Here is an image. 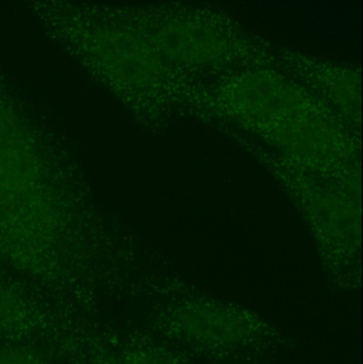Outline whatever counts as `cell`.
<instances>
[{"label": "cell", "instance_id": "obj_1", "mask_svg": "<svg viewBox=\"0 0 363 364\" xmlns=\"http://www.w3.org/2000/svg\"><path fill=\"white\" fill-rule=\"evenodd\" d=\"M217 98L228 114L305 166L332 170L351 158L336 113L293 77L247 66L222 81Z\"/></svg>", "mask_w": 363, "mask_h": 364}, {"label": "cell", "instance_id": "obj_2", "mask_svg": "<svg viewBox=\"0 0 363 364\" xmlns=\"http://www.w3.org/2000/svg\"><path fill=\"white\" fill-rule=\"evenodd\" d=\"M53 210L27 134L0 109V247L29 269L53 250Z\"/></svg>", "mask_w": 363, "mask_h": 364}, {"label": "cell", "instance_id": "obj_3", "mask_svg": "<svg viewBox=\"0 0 363 364\" xmlns=\"http://www.w3.org/2000/svg\"><path fill=\"white\" fill-rule=\"evenodd\" d=\"M164 341L208 360L259 357L283 341L276 328L246 308L210 297H185L163 305L158 318Z\"/></svg>", "mask_w": 363, "mask_h": 364}, {"label": "cell", "instance_id": "obj_4", "mask_svg": "<svg viewBox=\"0 0 363 364\" xmlns=\"http://www.w3.org/2000/svg\"><path fill=\"white\" fill-rule=\"evenodd\" d=\"M148 38L170 65L183 70H215L266 55L234 17L200 4H164Z\"/></svg>", "mask_w": 363, "mask_h": 364}, {"label": "cell", "instance_id": "obj_5", "mask_svg": "<svg viewBox=\"0 0 363 364\" xmlns=\"http://www.w3.org/2000/svg\"><path fill=\"white\" fill-rule=\"evenodd\" d=\"M290 65L307 83V89L330 107L336 109L350 121L360 115V76L355 68L311 55L292 53L287 58Z\"/></svg>", "mask_w": 363, "mask_h": 364}, {"label": "cell", "instance_id": "obj_6", "mask_svg": "<svg viewBox=\"0 0 363 364\" xmlns=\"http://www.w3.org/2000/svg\"><path fill=\"white\" fill-rule=\"evenodd\" d=\"M309 216L317 227L323 243L332 252H345V257L356 252V235L359 224L356 220L355 203L339 193L322 190L308 201Z\"/></svg>", "mask_w": 363, "mask_h": 364}, {"label": "cell", "instance_id": "obj_7", "mask_svg": "<svg viewBox=\"0 0 363 364\" xmlns=\"http://www.w3.org/2000/svg\"><path fill=\"white\" fill-rule=\"evenodd\" d=\"M125 364H188L180 350L158 342H147L132 348L124 359Z\"/></svg>", "mask_w": 363, "mask_h": 364}, {"label": "cell", "instance_id": "obj_8", "mask_svg": "<svg viewBox=\"0 0 363 364\" xmlns=\"http://www.w3.org/2000/svg\"><path fill=\"white\" fill-rule=\"evenodd\" d=\"M29 320L27 305L16 293L0 286V333L23 328Z\"/></svg>", "mask_w": 363, "mask_h": 364}, {"label": "cell", "instance_id": "obj_9", "mask_svg": "<svg viewBox=\"0 0 363 364\" xmlns=\"http://www.w3.org/2000/svg\"><path fill=\"white\" fill-rule=\"evenodd\" d=\"M0 364H40L36 355L18 346H0Z\"/></svg>", "mask_w": 363, "mask_h": 364}, {"label": "cell", "instance_id": "obj_10", "mask_svg": "<svg viewBox=\"0 0 363 364\" xmlns=\"http://www.w3.org/2000/svg\"><path fill=\"white\" fill-rule=\"evenodd\" d=\"M104 364H125V363H124V361L110 360V361H108V363H106Z\"/></svg>", "mask_w": 363, "mask_h": 364}]
</instances>
